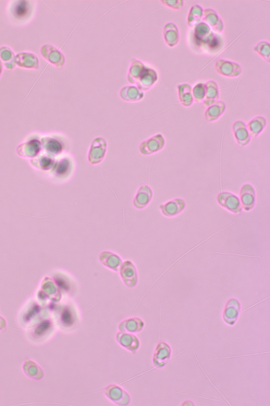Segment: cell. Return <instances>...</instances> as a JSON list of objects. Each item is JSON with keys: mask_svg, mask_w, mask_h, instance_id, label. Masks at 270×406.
Wrapping results in <instances>:
<instances>
[{"mask_svg": "<svg viewBox=\"0 0 270 406\" xmlns=\"http://www.w3.org/2000/svg\"><path fill=\"white\" fill-rule=\"evenodd\" d=\"M164 6L175 10H180L184 6V2L183 0H172V1H161Z\"/></svg>", "mask_w": 270, "mask_h": 406, "instance_id": "23", "label": "cell"}, {"mask_svg": "<svg viewBox=\"0 0 270 406\" xmlns=\"http://www.w3.org/2000/svg\"><path fill=\"white\" fill-rule=\"evenodd\" d=\"M206 94L205 85L204 83H199L192 87V94L194 101L197 103H202Z\"/></svg>", "mask_w": 270, "mask_h": 406, "instance_id": "22", "label": "cell"}, {"mask_svg": "<svg viewBox=\"0 0 270 406\" xmlns=\"http://www.w3.org/2000/svg\"><path fill=\"white\" fill-rule=\"evenodd\" d=\"M166 144L165 138L162 134H157L147 139L141 145V152L145 155L161 151Z\"/></svg>", "mask_w": 270, "mask_h": 406, "instance_id": "8", "label": "cell"}, {"mask_svg": "<svg viewBox=\"0 0 270 406\" xmlns=\"http://www.w3.org/2000/svg\"><path fill=\"white\" fill-rule=\"evenodd\" d=\"M240 304L236 299L229 300L223 313V319L226 323L233 325L236 322L239 314Z\"/></svg>", "mask_w": 270, "mask_h": 406, "instance_id": "16", "label": "cell"}, {"mask_svg": "<svg viewBox=\"0 0 270 406\" xmlns=\"http://www.w3.org/2000/svg\"><path fill=\"white\" fill-rule=\"evenodd\" d=\"M0 60L7 69L12 70L16 66L15 55L8 47L0 48Z\"/></svg>", "mask_w": 270, "mask_h": 406, "instance_id": "20", "label": "cell"}, {"mask_svg": "<svg viewBox=\"0 0 270 406\" xmlns=\"http://www.w3.org/2000/svg\"><path fill=\"white\" fill-rule=\"evenodd\" d=\"M267 125L266 118L262 115H258L250 120L246 127L250 138H256L264 131Z\"/></svg>", "mask_w": 270, "mask_h": 406, "instance_id": "17", "label": "cell"}, {"mask_svg": "<svg viewBox=\"0 0 270 406\" xmlns=\"http://www.w3.org/2000/svg\"><path fill=\"white\" fill-rule=\"evenodd\" d=\"M202 22L216 33H221L224 31V22L217 11L214 9L208 8L204 9Z\"/></svg>", "mask_w": 270, "mask_h": 406, "instance_id": "5", "label": "cell"}, {"mask_svg": "<svg viewBox=\"0 0 270 406\" xmlns=\"http://www.w3.org/2000/svg\"><path fill=\"white\" fill-rule=\"evenodd\" d=\"M240 200L243 209L252 210L256 205V191L255 187L249 184H245L241 188Z\"/></svg>", "mask_w": 270, "mask_h": 406, "instance_id": "6", "label": "cell"}, {"mask_svg": "<svg viewBox=\"0 0 270 406\" xmlns=\"http://www.w3.org/2000/svg\"><path fill=\"white\" fill-rule=\"evenodd\" d=\"M205 85L206 94L202 104L205 107L207 108L219 101L220 88L217 82L214 80H209L205 83Z\"/></svg>", "mask_w": 270, "mask_h": 406, "instance_id": "14", "label": "cell"}, {"mask_svg": "<svg viewBox=\"0 0 270 406\" xmlns=\"http://www.w3.org/2000/svg\"><path fill=\"white\" fill-rule=\"evenodd\" d=\"M41 53L45 60L57 68L62 69L66 65L67 59L65 54L52 45L43 46Z\"/></svg>", "mask_w": 270, "mask_h": 406, "instance_id": "2", "label": "cell"}, {"mask_svg": "<svg viewBox=\"0 0 270 406\" xmlns=\"http://www.w3.org/2000/svg\"><path fill=\"white\" fill-rule=\"evenodd\" d=\"M194 28L195 37L198 43L204 44L214 43L216 38V33L206 24L202 22Z\"/></svg>", "mask_w": 270, "mask_h": 406, "instance_id": "13", "label": "cell"}, {"mask_svg": "<svg viewBox=\"0 0 270 406\" xmlns=\"http://www.w3.org/2000/svg\"><path fill=\"white\" fill-rule=\"evenodd\" d=\"M127 80L129 84L136 85L145 92L155 86L159 80V74L145 62L132 58L128 66Z\"/></svg>", "mask_w": 270, "mask_h": 406, "instance_id": "1", "label": "cell"}, {"mask_svg": "<svg viewBox=\"0 0 270 406\" xmlns=\"http://www.w3.org/2000/svg\"><path fill=\"white\" fill-rule=\"evenodd\" d=\"M185 201L181 198L171 200L160 205L162 214L167 217H173L181 214L186 207Z\"/></svg>", "mask_w": 270, "mask_h": 406, "instance_id": "10", "label": "cell"}, {"mask_svg": "<svg viewBox=\"0 0 270 406\" xmlns=\"http://www.w3.org/2000/svg\"><path fill=\"white\" fill-rule=\"evenodd\" d=\"M180 103L185 108H189L194 103L192 94V87L187 83L179 84L177 86Z\"/></svg>", "mask_w": 270, "mask_h": 406, "instance_id": "18", "label": "cell"}, {"mask_svg": "<svg viewBox=\"0 0 270 406\" xmlns=\"http://www.w3.org/2000/svg\"><path fill=\"white\" fill-rule=\"evenodd\" d=\"M3 69H4V65H3L1 60H0V77H1V76H2V75L3 74Z\"/></svg>", "mask_w": 270, "mask_h": 406, "instance_id": "25", "label": "cell"}, {"mask_svg": "<svg viewBox=\"0 0 270 406\" xmlns=\"http://www.w3.org/2000/svg\"><path fill=\"white\" fill-rule=\"evenodd\" d=\"M218 203L223 208L236 215H239L243 208L240 198L233 192L222 191L217 197Z\"/></svg>", "mask_w": 270, "mask_h": 406, "instance_id": "4", "label": "cell"}, {"mask_svg": "<svg viewBox=\"0 0 270 406\" xmlns=\"http://www.w3.org/2000/svg\"><path fill=\"white\" fill-rule=\"evenodd\" d=\"M120 98L126 102H139L143 100L145 97V92L141 90L134 85H126L123 86L120 90Z\"/></svg>", "mask_w": 270, "mask_h": 406, "instance_id": "9", "label": "cell"}, {"mask_svg": "<svg viewBox=\"0 0 270 406\" xmlns=\"http://www.w3.org/2000/svg\"><path fill=\"white\" fill-rule=\"evenodd\" d=\"M163 40L166 45L170 47H176L180 43L181 34L178 26L172 22L166 23L163 29Z\"/></svg>", "mask_w": 270, "mask_h": 406, "instance_id": "7", "label": "cell"}, {"mask_svg": "<svg viewBox=\"0 0 270 406\" xmlns=\"http://www.w3.org/2000/svg\"><path fill=\"white\" fill-rule=\"evenodd\" d=\"M204 8L199 4L190 8L187 17V25L190 28H194L202 22Z\"/></svg>", "mask_w": 270, "mask_h": 406, "instance_id": "19", "label": "cell"}, {"mask_svg": "<svg viewBox=\"0 0 270 406\" xmlns=\"http://www.w3.org/2000/svg\"><path fill=\"white\" fill-rule=\"evenodd\" d=\"M216 72L226 78L234 79L243 73V68L238 63L225 59L218 60L215 64Z\"/></svg>", "mask_w": 270, "mask_h": 406, "instance_id": "3", "label": "cell"}, {"mask_svg": "<svg viewBox=\"0 0 270 406\" xmlns=\"http://www.w3.org/2000/svg\"><path fill=\"white\" fill-rule=\"evenodd\" d=\"M27 2H19L17 6L15 7V14L18 16H23V15L26 14L28 10V4H27Z\"/></svg>", "mask_w": 270, "mask_h": 406, "instance_id": "24", "label": "cell"}, {"mask_svg": "<svg viewBox=\"0 0 270 406\" xmlns=\"http://www.w3.org/2000/svg\"><path fill=\"white\" fill-rule=\"evenodd\" d=\"M226 105L223 101L219 100L216 103L206 108L204 112V117L208 122L218 120L225 113Z\"/></svg>", "mask_w": 270, "mask_h": 406, "instance_id": "15", "label": "cell"}, {"mask_svg": "<svg viewBox=\"0 0 270 406\" xmlns=\"http://www.w3.org/2000/svg\"><path fill=\"white\" fill-rule=\"evenodd\" d=\"M233 130L235 139L240 146L245 147L252 141L246 124L244 121H235L233 126Z\"/></svg>", "mask_w": 270, "mask_h": 406, "instance_id": "12", "label": "cell"}, {"mask_svg": "<svg viewBox=\"0 0 270 406\" xmlns=\"http://www.w3.org/2000/svg\"><path fill=\"white\" fill-rule=\"evenodd\" d=\"M254 51L268 64L270 62V44L266 41L258 42L254 47Z\"/></svg>", "mask_w": 270, "mask_h": 406, "instance_id": "21", "label": "cell"}, {"mask_svg": "<svg viewBox=\"0 0 270 406\" xmlns=\"http://www.w3.org/2000/svg\"><path fill=\"white\" fill-rule=\"evenodd\" d=\"M17 66L26 69L40 68V60L34 54L28 52H19L15 55Z\"/></svg>", "mask_w": 270, "mask_h": 406, "instance_id": "11", "label": "cell"}]
</instances>
